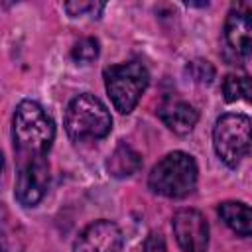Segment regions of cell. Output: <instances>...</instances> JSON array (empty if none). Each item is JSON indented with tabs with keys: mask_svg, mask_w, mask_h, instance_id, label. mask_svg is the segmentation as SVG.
Here are the masks:
<instances>
[{
	"mask_svg": "<svg viewBox=\"0 0 252 252\" xmlns=\"http://www.w3.org/2000/svg\"><path fill=\"white\" fill-rule=\"evenodd\" d=\"M144 252H167L163 236L159 232H150L144 240Z\"/></svg>",
	"mask_w": 252,
	"mask_h": 252,
	"instance_id": "17",
	"label": "cell"
},
{
	"mask_svg": "<svg viewBox=\"0 0 252 252\" xmlns=\"http://www.w3.org/2000/svg\"><path fill=\"white\" fill-rule=\"evenodd\" d=\"M224 39L238 55H252V0L230 4L224 20Z\"/></svg>",
	"mask_w": 252,
	"mask_h": 252,
	"instance_id": "8",
	"label": "cell"
},
{
	"mask_svg": "<svg viewBox=\"0 0 252 252\" xmlns=\"http://www.w3.org/2000/svg\"><path fill=\"white\" fill-rule=\"evenodd\" d=\"M142 167V156L132 148L128 146L126 142H120L114 152L108 156V161H106V169L112 177L116 179H122V177H130L134 175L138 169Z\"/></svg>",
	"mask_w": 252,
	"mask_h": 252,
	"instance_id": "12",
	"label": "cell"
},
{
	"mask_svg": "<svg viewBox=\"0 0 252 252\" xmlns=\"http://www.w3.org/2000/svg\"><path fill=\"white\" fill-rule=\"evenodd\" d=\"M49 185V165L45 158H33L26 159L18 171L16 177V201L24 207H33L37 205Z\"/></svg>",
	"mask_w": 252,
	"mask_h": 252,
	"instance_id": "6",
	"label": "cell"
},
{
	"mask_svg": "<svg viewBox=\"0 0 252 252\" xmlns=\"http://www.w3.org/2000/svg\"><path fill=\"white\" fill-rule=\"evenodd\" d=\"M124 238L116 222L100 219L85 226L75 244L73 252H122Z\"/></svg>",
	"mask_w": 252,
	"mask_h": 252,
	"instance_id": "9",
	"label": "cell"
},
{
	"mask_svg": "<svg viewBox=\"0 0 252 252\" xmlns=\"http://www.w3.org/2000/svg\"><path fill=\"white\" fill-rule=\"evenodd\" d=\"M14 146L24 159L45 158L55 138V124L43 106L35 100H22L12 120Z\"/></svg>",
	"mask_w": 252,
	"mask_h": 252,
	"instance_id": "1",
	"label": "cell"
},
{
	"mask_svg": "<svg viewBox=\"0 0 252 252\" xmlns=\"http://www.w3.org/2000/svg\"><path fill=\"white\" fill-rule=\"evenodd\" d=\"M106 93L120 114H130L150 85V73L140 61L110 65L102 71Z\"/></svg>",
	"mask_w": 252,
	"mask_h": 252,
	"instance_id": "4",
	"label": "cell"
},
{
	"mask_svg": "<svg viewBox=\"0 0 252 252\" xmlns=\"http://www.w3.org/2000/svg\"><path fill=\"white\" fill-rule=\"evenodd\" d=\"M158 116L161 118V122L175 134H189L197 120H199V112L195 110L193 104H189L187 100L181 98H167L161 102V106L158 108Z\"/></svg>",
	"mask_w": 252,
	"mask_h": 252,
	"instance_id": "10",
	"label": "cell"
},
{
	"mask_svg": "<svg viewBox=\"0 0 252 252\" xmlns=\"http://www.w3.org/2000/svg\"><path fill=\"white\" fill-rule=\"evenodd\" d=\"M217 211L232 232L240 236H252V207L242 201H222Z\"/></svg>",
	"mask_w": 252,
	"mask_h": 252,
	"instance_id": "11",
	"label": "cell"
},
{
	"mask_svg": "<svg viewBox=\"0 0 252 252\" xmlns=\"http://www.w3.org/2000/svg\"><path fill=\"white\" fill-rule=\"evenodd\" d=\"M98 53H100V45L96 37H83L71 49V57L77 63H91L98 57Z\"/></svg>",
	"mask_w": 252,
	"mask_h": 252,
	"instance_id": "14",
	"label": "cell"
},
{
	"mask_svg": "<svg viewBox=\"0 0 252 252\" xmlns=\"http://www.w3.org/2000/svg\"><path fill=\"white\" fill-rule=\"evenodd\" d=\"M213 146L222 163L236 167L252 154V118L240 112L219 116L213 128Z\"/></svg>",
	"mask_w": 252,
	"mask_h": 252,
	"instance_id": "5",
	"label": "cell"
},
{
	"mask_svg": "<svg viewBox=\"0 0 252 252\" xmlns=\"http://www.w3.org/2000/svg\"><path fill=\"white\" fill-rule=\"evenodd\" d=\"M222 94H224L226 102H234V100L252 102V77L226 75L222 81Z\"/></svg>",
	"mask_w": 252,
	"mask_h": 252,
	"instance_id": "13",
	"label": "cell"
},
{
	"mask_svg": "<svg viewBox=\"0 0 252 252\" xmlns=\"http://www.w3.org/2000/svg\"><path fill=\"white\" fill-rule=\"evenodd\" d=\"M197 163L185 152H169L150 171L148 187L161 197L181 199L193 193L197 185Z\"/></svg>",
	"mask_w": 252,
	"mask_h": 252,
	"instance_id": "3",
	"label": "cell"
},
{
	"mask_svg": "<svg viewBox=\"0 0 252 252\" xmlns=\"http://www.w3.org/2000/svg\"><path fill=\"white\" fill-rule=\"evenodd\" d=\"M63 8L71 18H79V16L98 18V14L104 10V4L102 2H67Z\"/></svg>",
	"mask_w": 252,
	"mask_h": 252,
	"instance_id": "15",
	"label": "cell"
},
{
	"mask_svg": "<svg viewBox=\"0 0 252 252\" xmlns=\"http://www.w3.org/2000/svg\"><path fill=\"white\" fill-rule=\"evenodd\" d=\"M175 240L183 252H207L209 224L197 209H179L171 220Z\"/></svg>",
	"mask_w": 252,
	"mask_h": 252,
	"instance_id": "7",
	"label": "cell"
},
{
	"mask_svg": "<svg viewBox=\"0 0 252 252\" xmlns=\"http://www.w3.org/2000/svg\"><path fill=\"white\" fill-rule=\"evenodd\" d=\"M112 130V116L106 104L91 94L81 93L73 96L65 110V132L73 142L100 140Z\"/></svg>",
	"mask_w": 252,
	"mask_h": 252,
	"instance_id": "2",
	"label": "cell"
},
{
	"mask_svg": "<svg viewBox=\"0 0 252 252\" xmlns=\"http://www.w3.org/2000/svg\"><path fill=\"white\" fill-rule=\"evenodd\" d=\"M189 71L195 77V81H201V83H211L213 77H215V69L211 67L209 61H203V59H197V61L189 63Z\"/></svg>",
	"mask_w": 252,
	"mask_h": 252,
	"instance_id": "16",
	"label": "cell"
}]
</instances>
